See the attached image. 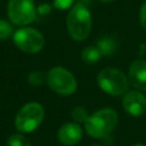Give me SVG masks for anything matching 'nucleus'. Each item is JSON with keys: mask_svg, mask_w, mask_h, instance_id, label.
<instances>
[{"mask_svg": "<svg viewBox=\"0 0 146 146\" xmlns=\"http://www.w3.org/2000/svg\"><path fill=\"white\" fill-rule=\"evenodd\" d=\"M97 84L98 87L106 94L111 96H122L129 89V80L128 75L124 74L117 67H105L97 74Z\"/></svg>", "mask_w": 146, "mask_h": 146, "instance_id": "3", "label": "nucleus"}, {"mask_svg": "<svg viewBox=\"0 0 146 146\" xmlns=\"http://www.w3.org/2000/svg\"><path fill=\"white\" fill-rule=\"evenodd\" d=\"M132 146H146L145 144H143V143H137V144H133Z\"/></svg>", "mask_w": 146, "mask_h": 146, "instance_id": "21", "label": "nucleus"}, {"mask_svg": "<svg viewBox=\"0 0 146 146\" xmlns=\"http://www.w3.org/2000/svg\"><path fill=\"white\" fill-rule=\"evenodd\" d=\"M100 2H104V3H108V2H112V1H114V0H99Z\"/></svg>", "mask_w": 146, "mask_h": 146, "instance_id": "22", "label": "nucleus"}, {"mask_svg": "<svg viewBox=\"0 0 146 146\" xmlns=\"http://www.w3.org/2000/svg\"><path fill=\"white\" fill-rule=\"evenodd\" d=\"M128 80L130 86L140 91H146V60L141 58L135 59L128 71Z\"/></svg>", "mask_w": 146, "mask_h": 146, "instance_id": "10", "label": "nucleus"}, {"mask_svg": "<svg viewBox=\"0 0 146 146\" xmlns=\"http://www.w3.org/2000/svg\"><path fill=\"white\" fill-rule=\"evenodd\" d=\"M74 3H75V0H54L52 7L60 9V10H65V9L71 8Z\"/></svg>", "mask_w": 146, "mask_h": 146, "instance_id": "17", "label": "nucleus"}, {"mask_svg": "<svg viewBox=\"0 0 146 146\" xmlns=\"http://www.w3.org/2000/svg\"><path fill=\"white\" fill-rule=\"evenodd\" d=\"M51 8H52V6L50 3H48V2L41 3L40 6L36 7V16H41V17L47 16L48 14H50Z\"/></svg>", "mask_w": 146, "mask_h": 146, "instance_id": "18", "label": "nucleus"}, {"mask_svg": "<svg viewBox=\"0 0 146 146\" xmlns=\"http://www.w3.org/2000/svg\"><path fill=\"white\" fill-rule=\"evenodd\" d=\"M7 145L8 146H32L29 138L25 137L24 133H22V132L10 135L7 140Z\"/></svg>", "mask_w": 146, "mask_h": 146, "instance_id": "13", "label": "nucleus"}, {"mask_svg": "<svg viewBox=\"0 0 146 146\" xmlns=\"http://www.w3.org/2000/svg\"><path fill=\"white\" fill-rule=\"evenodd\" d=\"M7 14L9 21L19 27L30 25L38 18L33 0H8Z\"/></svg>", "mask_w": 146, "mask_h": 146, "instance_id": "7", "label": "nucleus"}, {"mask_svg": "<svg viewBox=\"0 0 146 146\" xmlns=\"http://www.w3.org/2000/svg\"><path fill=\"white\" fill-rule=\"evenodd\" d=\"M83 135V129L80 123L74 121L63 123L57 131V140L64 146H74L76 145Z\"/></svg>", "mask_w": 146, "mask_h": 146, "instance_id": "9", "label": "nucleus"}, {"mask_svg": "<svg viewBox=\"0 0 146 146\" xmlns=\"http://www.w3.org/2000/svg\"><path fill=\"white\" fill-rule=\"evenodd\" d=\"M13 42L21 51L34 55L43 49L44 36L39 30L26 25L21 26L14 32Z\"/></svg>", "mask_w": 146, "mask_h": 146, "instance_id": "6", "label": "nucleus"}, {"mask_svg": "<svg viewBox=\"0 0 146 146\" xmlns=\"http://www.w3.org/2000/svg\"><path fill=\"white\" fill-rule=\"evenodd\" d=\"M139 24L144 30H146V1L143 2L139 8Z\"/></svg>", "mask_w": 146, "mask_h": 146, "instance_id": "19", "label": "nucleus"}, {"mask_svg": "<svg viewBox=\"0 0 146 146\" xmlns=\"http://www.w3.org/2000/svg\"><path fill=\"white\" fill-rule=\"evenodd\" d=\"M117 121V113L113 108L104 107L95 111L92 114H89L88 119L83 123V128L90 137L102 139L114 130Z\"/></svg>", "mask_w": 146, "mask_h": 146, "instance_id": "2", "label": "nucleus"}, {"mask_svg": "<svg viewBox=\"0 0 146 146\" xmlns=\"http://www.w3.org/2000/svg\"><path fill=\"white\" fill-rule=\"evenodd\" d=\"M103 57L100 50L97 48V46H88L83 48L81 52V59L87 64H95L100 60Z\"/></svg>", "mask_w": 146, "mask_h": 146, "instance_id": "12", "label": "nucleus"}, {"mask_svg": "<svg viewBox=\"0 0 146 146\" xmlns=\"http://www.w3.org/2000/svg\"><path fill=\"white\" fill-rule=\"evenodd\" d=\"M122 107L130 116H141L146 112V95L140 90H130L123 95Z\"/></svg>", "mask_w": 146, "mask_h": 146, "instance_id": "8", "label": "nucleus"}, {"mask_svg": "<svg viewBox=\"0 0 146 146\" xmlns=\"http://www.w3.org/2000/svg\"><path fill=\"white\" fill-rule=\"evenodd\" d=\"M97 48L100 50L103 56H112L117 51L119 43L115 38L111 35H103L97 40Z\"/></svg>", "mask_w": 146, "mask_h": 146, "instance_id": "11", "label": "nucleus"}, {"mask_svg": "<svg viewBox=\"0 0 146 146\" xmlns=\"http://www.w3.org/2000/svg\"><path fill=\"white\" fill-rule=\"evenodd\" d=\"M14 24L10 21L0 18V40H6L14 34Z\"/></svg>", "mask_w": 146, "mask_h": 146, "instance_id": "16", "label": "nucleus"}, {"mask_svg": "<svg viewBox=\"0 0 146 146\" xmlns=\"http://www.w3.org/2000/svg\"><path fill=\"white\" fill-rule=\"evenodd\" d=\"M75 2H79V3H82V5L89 6V3L91 2V0H75Z\"/></svg>", "mask_w": 146, "mask_h": 146, "instance_id": "20", "label": "nucleus"}, {"mask_svg": "<svg viewBox=\"0 0 146 146\" xmlns=\"http://www.w3.org/2000/svg\"><path fill=\"white\" fill-rule=\"evenodd\" d=\"M91 146H103V145H100V144H95V145H91Z\"/></svg>", "mask_w": 146, "mask_h": 146, "instance_id": "23", "label": "nucleus"}, {"mask_svg": "<svg viewBox=\"0 0 146 146\" xmlns=\"http://www.w3.org/2000/svg\"><path fill=\"white\" fill-rule=\"evenodd\" d=\"M44 117V108L38 102H29L23 105L15 116V128L18 132L30 133L36 130Z\"/></svg>", "mask_w": 146, "mask_h": 146, "instance_id": "4", "label": "nucleus"}, {"mask_svg": "<svg viewBox=\"0 0 146 146\" xmlns=\"http://www.w3.org/2000/svg\"><path fill=\"white\" fill-rule=\"evenodd\" d=\"M71 116H72L74 122H76V123H84V121L89 116V113H88L86 107H83L81 105H76L72 110V112H71Z\"/></svg>", "mask_w": 146, "mask_h": 146, "instance_id": "14", "label": "nucleus"}, {"mask_svg": "<svg viewBox=\"0 0 146 146\" xmlns=\"http://www.w3.org/2000/svg\"><path fill=\"white\" fill-rule=\"evenodd\" d=\"M48 87L62 96H71L78 89V82L72 72L63 66H54L46 74Z\"/></svg>", "mask_w": 146, "mask_h": 146, "instance_id": "5", "label": "nucleus"}, {"mask_svg": "<svg viewBox=\"0 0 146 146\" xmlns=\"http://www.w3.org/2000/svg\"><path fill=\"white\" fill-rule=\"evenodd\" d=\"M92 27V17L89 7L75 2L66 16V29L74 41L86 40Z\"/></svg>", "mask_w": 146, "mask_h": 146, "instance_id": "1", "label": "nucleus"}, {"mask_svg": "<svg viewBox=\"0 0 146 146\" xmlns=\"http://www.w3.org/2000/svg\"><path fill=\"white\" fill-rule=\"evenodd\" d=\"M46 78H47V75L44 73H42L40 71H32L27 75V82L32 87H40L41 84H43L46 82Z\"/></svg>", "mask_w": 146, "mask_h": 146, "instance_id": "15", "label": "nucleus"}]
</instances>
